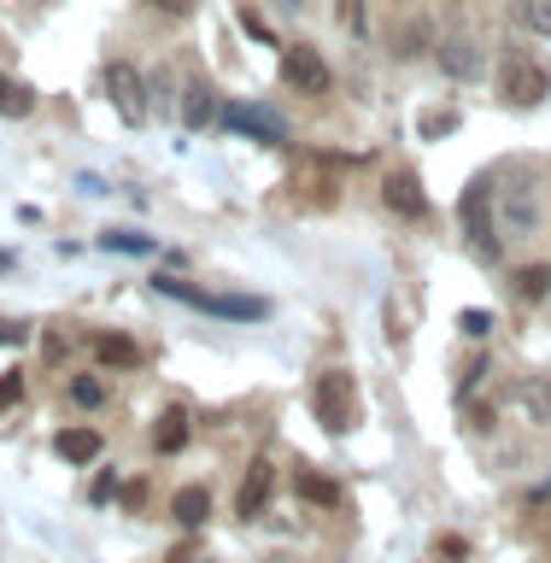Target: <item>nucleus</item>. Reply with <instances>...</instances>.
Masks as SVG:
<instances>
[{
    "instance_id": "obj_31",
    "label": "nucleus",
    "mask_w": 551,
    "mask_h": 563,
    "mask_svg": "<svg viewBox=\"0 0 551 563\" xmlns=\"http://www.w3.org/2000/svg\"><path fill=\"white\" fill-rule=\"evenodd\" d=\"M194 563H211V558H194Z\"/></svg>"
},
{
    "instance_id": "obj_24",
    "label": "nucleus",
    "mask_w": 551,
    "mask_h": 563,
    "mask_svg": "<svg viewBox=\"0 0 551 563\" xmlns=\"http://www.w3.org/2000/svg\"><path fill=\"white\" fill-rule=\"evenodd\" d=\"M18 399H24V369H12V376H0V411H12Z\"/></svg>"
},
{
    "instance_id": "obj_14",
    "label": "nucleus",
    "mask_w": 551,
    "mask_h": 563,
    "mask_svg": "<svg viewBox=\"0 0 551 563\" xmlns=\"http://www.w3.org/2000/svg\"><path fill=\"white\" fill-rule=\"evenodd\" d=\"M188 434H194V417L183 411V405H170V411L153 422V446L165 452V457H170V452H183V446H188Z\"/></svg>"
},
{
    "instance_id": "obj_6",
    "label": "nucleus",
    "mask_w": 551,
    "mask_h": 563,
    "mask_svg": "<svg viewBox=\"0 0 551 563\" xmlns=\"http://www.w3.org/2000/svg\"><path fill=\"white\" fill-rule=\"evenodd\" d=\"M282 82L294 88V95H323L329 88V65L317 47H288L282 53Z\"/></svg>"
},
{
    "instance_id": "obj_19",
    "label": "nucleus",
    "mask_w": 551,
    "mask_h": 563,
    "mask_svg": "<svg viewBox=\"0 0 551 563\" xmlns=\"http://www.w3.org/2000/svg\"><path fill=\"white\" fill-rule=\"evenodd\" d=\"M517 399H522V411L535 422H551V376H528Z\"/></svg>"
},
{
    "instance_id": "obj_29",
    "label": "nucleus",
    "mask_w": 551,
    "mask_h": 563,
    "mask_svg": "<svg viewBox=\"0 0 551 563\" xmlns=\"http://www.w3.org/2000/svg\"><path fill=\"white\" fill-rule=\"evenodd\" d=\"M440 558H447V563H464L470 545H464V540H440Z\"/></svg>"
},
{
    "instance_id": "obj_5",
    "label": "nucleus",
    "mask_w": 551,
    "mask_h": 563,
    "mask_svg": "<svg viewBox=\"0 0 551 563\" xmlns=\"http://www.w3.org/2000/svg\"><path fill=\"white\" fill-rule=\"evenodd\" d=\"M106 95H112V106L123 112V123H141V118H147V77H141L130 59H112V65H106Z\"/></svg>"
},
{
    "instance_id": "obj_26",
    "label": "nucleus",
    "mask_w": 551,
    "mask_h": 563,
    "mask_svg": "<svg viewBox=\"0 0 551 563\" xmlns=\"http://www.w3.org/2000/svg\"><path fill=\"white\" fill-rule=\"evenodd\" d=\"M458 329H464L470 341H482V334L493 329V317H487V311H464V317H458Z\"/></svg>"
},
{
    "instance_id": "obj_13",
    "label": "nucleus",
    "mask_w": 551,
    "mask_h": 563,
    "mask_svg": "<svg viewBox=\"0 0 551 563\" xmlns=\"http://www.w3.org/2000/svg\"><path fill=\"white\" fill-rule=\"evenodd\" d=\"M100 446H106L100 429H59V434H53V452H59L65 464H95Z\"/></svg>"
},
{
    "instance_id": "obj_4",
    "label": "nucleus",
    "mask_w": 551,
    "mask_h": 563,
    "mask_svg": "<svg viewBox=\"0 0 551 563\" xmlns=\"http://www.w3.org/2000/svg\"><path fill=\"white\" fill-rule=\"evenodd\" d=\"M218 123L229 135H241V141H258V147H282V141H288V123H282L276 112H264V106H253V100L223 106Z\"/></svg>"
},
{
    "instance_id": "obj_25",
    "label": "nucleus",
    "mask_w": 551,
    "mask_h": 563,
    "mask_svg": "<svg viewBox=\"0 0 551 563\" xmlns=\"http://www.w3.org/2000/svg\"><path fill=\"white\" fill-rule=\"evenodd\" d=\"M30 341V323H18V317H0V346H24Z\"/></svg>"
},
{
    "instance_id": "obj_23",
    "label": "nucleus",
    "mask_w": 551,
    "mask_h": 563,
    "mask_svg": "<svg viewBox=\"0 0 551 563\" xmlns=\"http://www.w3.org/2000/svg\"><path fill=\"white\" fill-rule=\"evenodd\" d=\"M422 42H429V24H399V59H411V53H422Z\"/></svg>"
},
{
    "instance_id": "obj_10",
    "label": "nucleus",
    "mask_w": 551,
    "mask_h": 563,
    "mask_svg": "<svg viewBox=\"0 0 551 563\" xmlns=\"http://www.w3.org/2000/svg\"><path fill=\"white\" fill-rule=\"evenodd\" d=\"M499 218H505V235H528V229L540 223L535 183H517V188H510V194H505V211H499Z\"/></svg>"
},
{
    "instance_id": "obj_1",
    "label": "nucleus",
    "mask_w": 551,
    "mask_h": 563,
    "mask_svg": "<svg viewBox=\"0 0 551 563\" xmlns=\"http://www.w3.org/2000/svg\"><path fill=\"white\" fill-rule=\"evenodd\" d=\"M359 382L346 376V369H323V376L311 382V417L323 422L329 434H352L359 429Z\"/></svg>"
},
{
    "instance_id": "obj_15",
    "label": "nucleus",
    "mask_w": 551,
    "mask_h": 563,
    "mask_svg": "<svg viewBox=\"0 0 551 563\" xmlns=\"http://www.w3.org/2000/svg\"><path fill=\"white\" fill-rule=\"evenodd\" d=\"M294 487H299V499L317 505V510H341V487L329 482V475H317V470H299L294 475Z\"/></svg>"
},
{
    "instance_id": "obj_7",
    "label": "nucleus",
    "mask_w": 551,
    "mask_h": 563,
    "mask_svg": "<svg viewBox=\"0 0 551 563\" xmlns=\"http://www.w3.org/2000/svg\"><path fill=\"white\" fill-rule=\"evenodd\" d=\"M271 487H276V464H271V457H253V464H246V475H241V493H235V517H241V522L264 517Z\"/></svg>"
},
{
    "instance_id": "obj_8",
    "label": "nucleus",
    "mask_w": 551,
    "mask_h": 563,
    "mask_svg": "<svg viewBox=\"0 0 551 563\" xmlns=\"http://www.w3.org/2000/svg\"><path fill=\"white\" fill-rule=\"evenodd\" d=\"M440 65H447L452 82H475V77H482V65H487V53H482V42H475L470 30H458V35L440 42Z\"/></svg>"
},
{
    "instance_id": "obj_30",
    "label": "nucleus",
    "mask_w": 551,
    "mask_h": 563,
    "mask_svg": "<svg viewBox=\"0 0 551 563\" xmlns=\"http://www.w3.org/2000/svg\"><path fill=\"white\" fill-rule=\"evenodd\" d=\"M147 7H153V12H165V18H183V12H188V0H147Z\"/></svg>"
},
{
    "instance_id": "obj_27",
    "label": "nucleus",
    "mask_w": 551,
    "mask_h": 563,
    "mask_svg": "<svg viewBox=\"0 0 551 563\" xmlns=\"http://www.w3.org/2000/svg\"><path fill=\"white\" fill-rule=\"evenodd\" d=\"M447 130H458L452 112H429V118H422V135H447Z\"/></svg>"
},
{
    "instance_id": "obj_9",
    "label": "nucleus",
    "mask_w": 551,
    "mask_h": 563,
    "mask_svg": "<svg viewBox=\"0 0 551 563\" xmlns=\"http://www.w3.org/2000/svg\"><path fill=\"white\" fill-rule=\"evenodd\" d=\"M382 200H387V211H394V218H429V194H422V183H417V176L411 170H394V176H387V183H382Z\"/></svg>"
},
{
    "instance_id": "obj_12",
    "label": "nucleus",
    "mask_w": 551,
    "mask_h": 563,
    "mask_svg": "<svg viewBox=\"0 0 551 563\" xmlns=\"http://www.w3.org/2000/svg\"><path fill=\"white\" fill-rule=\"evenodd\" d=\"M183 123H188V130H211V123H218V88H211L206 77L188 82V95H183Z\"/></svg>"
},
{
    "instance_id": "obj_11",
    "label": "nucleus",
    "mask_w": 551,
    "mask_h": 563,
    "mask_svg": "<svg viewBox=\"0 0 551 563\" xmlns=\"http://www.w3.org/2000/svg\"><path fill=\"white\" fill-rule=\"evenodd\" d=\"M88 352H95L100 369H135L141 364V346L130 334H88Z\"/></svg>"
},
{
    "instance_id": "obj_2",
    "label": "nucleus",
    "mask_w": 551,
    "mask_h": 563,
    "mask_svg": "<svg viewBox=\"0 0 551 563\" xmlns=\"http://www.w3.org/2000/svg\"><path fill=\"white\" fill-rule=\"evenodd\" d=\"M458 223H464V241H470V253L493 264L499 258V218H493V183L487 176H475V183L458 194Z\"/></svg>"
},
{
    "instance_id": "obj_20",
    "label": "nucleus",
    "mask_w": 551,
    "mask_h": 563,
    "mask_svg": "<svg viewBox=\"0 0 551 563\" xmlns=\"http://www.w3.org/2000/svg\"><path fill=\"white\" fill-rule=\"evenodd\" d=\"M100 246H106V253H135V258H147V253H153V235H135V229H106Z\"/></svg>"
},
{
    "instance_id": "obj_3",
    "label": "nucleus",
    "mask_w": 551,
    "mask_h": 563,
    "mask_svg": "<svg viewBox=\"0 0 551 563\" xmlns=\"http://www.w3.org/2000/svg\"><path fill=\"white\" fill-rule=\"evenodd\" d=\"M499 88H505V106H540L551 95V70L535 59V53H505V70H499Z\"/></svg>"
},
{
    "instance_id": "obj_16",
    "label": "nucleus",
    "mask_w": 551,
    "mask_h": 563,
    "mask_svg": "<svg viewBox=\"0 0 551 563\" xmlns=\"http://www.w3.org/2000/svg\"><path fill=\"white\" fill-rule=\"evenodd\" d=\"M170 517L183 522V528H200V522L211 517V493H206V487H183V493L170 499Z\"/></svg>"
},
{
    "instance_id": "obj_17",
    "label": "nucleus",
    "mask_w": 551,
    "mask_h": 563,
    "mask_svg": "<svg viewBox=\"0 0 551 563\" xmlns=\"http://www.w3.org/2000/svg\"><path fill=\"white\" fill-rule=\"evenodd\" d=\"M510 294L517 299H546L551 294V264H522V271H510Z\"/></svg>"
},
{
    "instance_id": "obj_21",
    "label": "nucleus",
    "mask_w": 551,
    "mask_h": 563,
    "mask_svg": "<svg viewBox=\"0 0 551 563\" xmlns=\"http://www.w3.org/2000/svg\"><path fill=\"white\" fill-rule=\"evenodd\" d=\"M517 24L528 30V35H551V0H517Z\"/></svg>"
},
{
    "instance_id": "obj_18",
    "label": "nucleus",
    "mask_w": 551,
    "mask_h": 563,
    "mask_svg": "<svg viewBox=\"0 0 551 563\" xmlns=\"http://www.w3.org/2000/svg\"><path fill=\"white\" fill-rule=\"evenodd\" d=\"M35 112V88L18 77H0V118H30Z\"/></svg>"
},
{
    "instance_id": "obj_28",
    "label": "nucleus",
    "mask_w": 551,
    "mask_h": 563,
    "mask_svg": "<svg viewBox=\"0 0 551 563\" xmlns=\"http://www.w3.org/2000/svg\"><path fill=\"white\" fill-rule=\"evenodd\" d=\"M241 24H246V30H253V35H258V42H271V24H264V18H258L253 7H246V12H241Z\"/></svg>"
},
{
    "instance_id": "obj_22",
    "label": "nucleus",
    "mask_w": 551,
    "mask_h": 563,
    "mask_svg": "<svg viewBox=\"0 0 551 563\" xmlns=\"http://www.w3.org/2000/svg\"><path fill=\"white\" fill-rule=\"evenodd\" d=\"M70 405H77V411H100V405H106V382L100 376H70Z\"/></svg>"
}]
</instances>
